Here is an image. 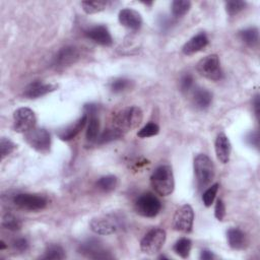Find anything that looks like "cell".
Returning <instances> with one entry per match:
<instances>
[{
	"mask_svg": "<svg viewBox=\"0 0 260 260\" xmlns=\"http://www.w3.org/2000/svg\"><path fill=\"white\" fill-rule=\"evenodd\" d=\"M166 231L160 228H152L140 241V249L147 255L157 253L166 242Z\"/></svg>",
	"mask_w": 260,
	"mask_h": 260,
	"instance_id": "4",
	"label": "cell"
},
{
	"mask_svg": "<svg viewBox=\"0 0 260 260\" xmlns=\"http://www.w3.org/2000/svg\"><path fill=\"white\" fill-rule=\"evenodd\" d=\"M87 119H88V116L86 114H84L77 121H75L73 124L65 127L62 130H60L58 132L59 138L61 140H64V141H68V140L73 139L83 129V127L85 126V124L87 122Z\"/></svg>",
	"mask_w": 260,
	"mask_h": 260,
	"instance_id": "17",
	"label": "cell"
},
{
	"mask_svg": "<svg viewBox=\"0 0 260 260\" xmlns=\"http://www.w3.org/2000/svg\"><path fill=\"white\" fill-rule=\"evenodd\" d=\"M214 257L213 253L209 250H202L200 253V259L202 260H210Z\"/></svg>",
	"mask_w": 260,
	"mask_h": 260,
	"instance_id": "39",
	"label": "cell"
},
{
	"mask_svg": "<svg viewBox=\"0 0 260 260\" xmlns=\"http://www.w3.org/2000/svg\"><path fill=\"white\" fill-rule=\"evenodd\" d=\"M158 132H159L158 125L153 123V122H149L146 125H144L137 132V136L140 137V138H147V137H151V136H154V135L158 134Z\"/></svg>",
	"mask_w": 260,
	"mask_h": 260,
	"instance_id": "30",
	"label": "cell"
},
{
	"mask_svg": "<svg viewBox=\"0 0 260 260\" xmlns=\"http://www.w3.org/2000/svg\"><path fill=\"white\" fill-rule=\"evenodd\" d=\"M99 130H100L99 119H98L96 116H94V114H90L87 130H86V133H85L86 139L88 141H95V140H98V138H99Z\"/></svg>",
	"mask_w": 260,
	"mask_h": 260,
	"instance_id": "24",
	"label": "cell"
},
{
	"mask_svg": "<svg viewBox=\"0 0 260 260\" xmlns=\"http://www.w3.org/2000/svg\"><path fill=\"white\" fill-rule=\"evenodd\" d=\"M16 145L8 138L2 137L0 140V153H1V158L3 159L5 156L9 155L14 149Z\"/></svg>",
	"mask_w": 260,
	"mask_h": 260,
	"instance_id": "34",
	"label": "cell"
},
{
	"mask_svg": "<svg viewBox=\"0 0 260 260\" xmlns=\"http://www.w3.org/2000/svg\"><path fill=\"white\" fill-rule=\"evenodd\" d=\"M5 248H6L5 243H4L3 241H1V247H0V249H1V250H3V249H5Z\"/></svg>",
	"mask_w": 260,
	"mask_h": 260,
	"instance_id": "41",
	"label": "cell"
},
{
	"mask_svg": "<svg viewBox=\"0 0 260 260\" xmlns=\"http://www.w3.org/2000/svg\"><path fill=\"white\" fill-rule=\"evenodd\" d=\"M79 253L89 257V258H93V259H102V258H111L112 256H110L104 247L94 240H90L87 241L83 244H81L80 249H79Z\"/></svg>",
	"mask_w": 260,
	"mask_h": 260,
	"instance_id": "15",
	"label": "cell"
},
{
	"mask_svg": "<svg viewBox=\"0 0 260 260\" xmlns=\"http://www.w3.org/2000/svg\"><path fill=\"white\" fill-rule=\"evenodd\" d=\"M130 86H131V80L126 78H116L111 82L110 89L115 93H119V92L125 91Z\"/></svg>",
	"mask_w": 260,
	"mask_h": 260,
	"instance_id": "31",
	"label": "cell"
},
{
	"mask_svg": "<svg viewBox=\"0 0 260 260\" xmlns=\"http://www.w3.org/2000/svg\"><path fill=\"white\" fill-rule=\"evenodd\" d=\"M215 154L221 164H228L231 155V142L224 133H219L214 142Z\"/></svg>",
	"mask_w": 260,
	"mask_h": 260,
	"instance_id": "16",
	"label": "cell"
},
{
	"mask_svg": "<svg viewBox=\"0 0 260 260\" xmlns=\"http://www.w3.org/2000/svg\"><path fill=\"white\" fill-rule=\"evenodd\" d=\"M191 7V2L188 0H176L172 3V13L175 17H182Z\"/></svg>",
	"mask_w": 260,
	"mask_h": 260,
	"instance_id": "27",
	"label": "cell"
},
{
	"mask_svg": "<svg viewBox=\"0 0 260 260\" xmlns=\"http://www.w3.org/2000/svg\"><path fill=\"white\" fill-rule=\"evenodd\" d=\"M85 36L94 43L102 46L108 47L113 44V38L108 28L104 25H96L87 29L85 31Z\"/></svg>",
	"mask_w": 260,
	"mask_h": 260,
	"instance_id": "14",
	"label": "cell"
},
{
	"mask_svg": "<svg viewBox=\"0 0 260 260\" xmlns=\"http://www.w3.org/2000/svg\"><path fill=\"white\" fill-rule=\"evenodd\" d=\"M2 226L8 231H18L21 228V221L11 213H6L2 217Z\"/></svg>",
	"mask_w": 260,
	"mask_h": 260,
	"instance_id": "29",
	"label": "cell"
},
{
	"mask_svg": "<svg viewBox=\"0 0 260 260\" xmlns=\"http://www.w3.org/2000/svg\"><path fill=\"white\" fill-rule=\"evenodd\" d=\"M247 141L251 144V145H255L256 147L258 146V134L255 133H249V135L247 136Z\"/></svg>",
	"mask_w": 260,
	"mask_h": 260,
	"instance_id": "38",
	"label": "cell"
},
{
	"mask_svg": "<svg viewBox=\"0 0 260 260\" xmlns=\"http://www.w3.org/2000/svg\"><path fill=\"white\" fill-rule=\"evenodd\" d=\"M12 246L18 252H25L28 249L29 244H28V241L25 238H18V239L13 241Z\"/></svg>",
	"mask_w": 260,
	"mask_h": 260,
	"instance_id": "37",
	"label": "cell"
},
{
	"mask_svg": "<svg viewBox=\"0 0 260 260\" xmlns=\"http://www.w3.org/2000/svg\"><path fill=\"white\" fill-rule=\"evenodd\" d=\"M13 203L23 210L40 211L47 206L48 201L44 196L39 194L20 193L14 196Z\"/></svg>",
	"mask_w": 260,
	"mask_h": 260,
	"instance_id": "8",
	"label": "cell"
},
{
	"mask_svg": "<svg viewBox=\"0 0 260 260\" xmlns=\"http://www.w3.org/2000/svg\"><path fill=\"white\" fill-rule=\"evenodd\" d=\"M81 6L85 13L93 14V13L103 11L107 6V2L106 1H82Z\"/></svg>",
	"mask_w": 260,
	"mask_h": 260,
	"instance_id": "26",
	"label": "cell"
},
{
	"mask_svg": "<svg viewBox=\"0 0 260 260\" xmlns=\"http://www.w3.org/2000/svg\"><path fill=\"white\" fill-rule=\"evenodd\" d=\"M240 40L249 47H254L259 41V30L257 27L252 26L245 28L239 32Z\"/></svg>",
	"mask_w": 260,
	"mask_h": 260,
	"instance_id": "22",
	"label": "cell"
},
{
	"mask_svg": "<svg viewBox=\"0 0 260 260\" xmlns=\"http://www.w3.org/2000/svg\"><path fill=\"white\" fill-rule=\"evenodd\" d=\"M25 142L40 153H48L51 148L50 133L44 128H34L24 133Z\"/></svg>",
	"mask_w": 260,
	"mask_h": 260,
	"instance_id": "5",
	"label": "cell"
},
{
	"mask_svg": "<svg viewBox=\"0 0 260 260\" xmlns=\"http://www.w3.org/2000/svg\"><path fill=\"white\" fill-rule=\"evenodd\" d=\"M79 59V51L73 46L61 48L53 59V65L56 68H63L74 64Z\"/></svg>",
	"mask_w": 260,
	"mask_h": 260,
	"instance_id": "11",
	"label": "cell"
},
{
	"mask_svg": "<svg viewBox=\"0 0 260 260\" xmlns=\"http://www.w3.org/2000/svg\"><path fill=\"white\" fill-rule=\"evenodd\" d=\"M160 201L151 193H144L135 202V210L144 217H154L160 211Z\"/></svg>",
	"mask_w": 260,
	"mask_h": 260,
	"instance_id": "7",
	"label": "cell"
},
{
	"mask_svg": "<svg viewBox=\"0 0 260 260\" xmlns=\"http://www.w3.org/2000/svg\"><path fill=\"white\" fill-rule=\"evenodd\" d=\"M57 88L56 84L46 83L43 81H34L25 86L23 90V95L27 99H37L46 95L49 92L54 91Z\"/></svg>",
	"mask_w": 260,
	"mask_h": 260,
	"instance_id": "13",
	"label": "cell"
},
{
	"mask_svg": "<svg viewBox=\"0 0 260 260\" xmlns=\"http://www.w3.org/2000/svg\"><path fill=\"white\" fill-rule=\"evenodd\" d=\"M197 71L200 75L210 80H219L222 77V71L220 68L219 58L216 54L208 55L202 58L196 66Z\"/></svg>",
	"mask_w": 260,
	"mask_h": 260,
	"instance_id": "6",
	"label": "cell"
},
{
	"mask_svg": "<svg viewBox=\"0 0 260 260\" xmlns=\"http://www.w3.org/2000/svg\"><path fill=\"white\" fill-rule=\"evenodd\" d=\"M119 22L128 29L137 30L142 25V17L140 13L131 8H124L120 10L119 15Z\"/></svg>",
	"mask_w": 260,
	"mask_h": 260,
	"instance_id": "12",
	"label": "cell"
},
{
	"mask_svg": "<svg viewBox=\"0 0 260 260\" xmlns=\"http://www.w3.org/2000/svg\"><path fill=\"white\" fill-rule=\"evenodd\" d=\"M194 173L200 188L208 185L214 178L215 169L210 157L204 153H199L193 161Z\"/></svg>",
	"mask_w": 260,
	"mask_h": 260,
	"instance_id": "3",
	"label": "cell"
},
{
	"mask_svg": "<svg viewBox=\"0 0 260 260\" xmlns=\"http://www.w3.org/2000/svg\"><path fill=\"white\" fill-rule=\"evenodd\" d=\"M193 83H194V79H193V76L189 73L185 74L182 76L181 80H180V87H181V90L186 92V91H189L192 86H193Z\"/></svg>",
	"mask_w": 260,
	"mask_h": 260,
	"instance_id": "35",
	"label": "cell"
},
{
	"mask_svg": "<svg viewBox=\"0 0 260 260\" xmlns=\"http://www.w3.org/2000/svg\"><path fill=\"white\" fill-rule=\"evenodd\" d=\"M150 183L154 191L160 196L171 195L175 188L174 174L168 165L159 166L150 176Z\"/></svg>",
	"mask_w": 260,
	"mask_h": 260,
	"instance_id": "2",
	"label": "cell"
},
{
	"mask_svg": "<svg viewBox=\"0 0 260 260\" xmlns=\"http://www.w3.org/2000/svg\"><path fill=\"white\" fill-rule=\"evenodd\" d=\"M246 6V2L244 1H228L225 2V11L228 12L229 15L233 16L238 14L239 12H241Z\"/></svg>",
	"mask_w": 260,
	"mask_h": 260,
	"instance_id": "33",
	"label": "cell"
},
{
	"mask_svg": "<svg viewBox=\"0 0 260 260\" xmlns=\"http://www.w3.org/2000/svg\"><path fill=\"white\" fill-rule=\"evenodd\" d=\"M226 238H228V243L231 248L240 250L244 248L245 243H246V237L245 234L238 228H231L226 232Z\"/></svg>",
	"mask_w": 260,
	"mask_h": 260,
	"instance_id": "20",
	"label": "cell"
},
{
	"mask_svg": "<svg viewBox=\"0 0 260 260\" xmlns=\"http://www.w3.org/2000/svg\"><path fill=\"white\" fill-rule=\"evenodd\" d=\"M212 101V94L205 88H198L193 93V103L197 109L204 110L208 108Z\"/></svg>",
	"mask_w": 260,
	"mask_h": 260,
	"instance_id": "21",
	"label": "cell"
},
{
	"mask_svg": "<svg viewBox=\"0 0 260 260\" xmlns=\"http://www.w3.org/2000/svg\"><path fill=\"white\" fill-rule=\"evenodd\" d=\"M192 247V242L188 238H181L176 242V244L173 247L174 252L179 255L182 258H187L190 254Z\"/></svg>",
	"mask_w": 260,
	"mask_h": 260,
	"instance_id": "23",
	"label": "cell"
},
{
	"mask_svg": "<svg viewBox=\"0 0 260 260\" xmlns=\"http://www.w3.org/2000/svg\"><path fill=\"white\" fill-rule=\"evenodd\" d=\"M90 230L98 235H112L116 232L117 225L107 218H92L89 222Z\"/></svg>",
	"mask_w": 260,
	"mask_h": 260,
	"instance_id": "19",
	"label": "cell"
},
{
	"mask_svg": "<svg viewBox=\"0 0 260 260\" xmlns=\"http://www.w3.org/2000/svg\"><path fill=\"white\" fill-rule=\"evenodd\" d=\"M218 188H219V185L217 183L211 185L207 190H205V192L203 193L202 195V201H203V204L206 206V207H209L211 206V204L213 203L214 199H215V196H216V193L218 191Z\"/></svg>",
	"mask_w": 260,
	"mask_h": 260,
	"instance_id": "32",
	"label": "cell"
},
{
	"mask_svg": "<svg viewBox=\"0 0 260 260\" xmlns=\"http://www.w3.org/2000/svg\"><path fill=\"white\" fill-rule=\"evenodd\" d=\"M254 108H255V113H256V116L258 117L259 115V96L258 94L255 96V100H254Z\"/></svg>",
	"mask_w": 260,
	"mask_h": 260,
	"instance_id": "40",
	"label": "cell"
},
{
	"mask_svg": "<svg viewBox=\"0 0 260 260\" xmlns=\"http://www.w3.org/2000/svg\"><path fill=\"white\" fill-rule=\"evenodd\" d=\"M64 258H65L64 250L59 245L49 246L45 251V255L43 256V259H47V260H61Z\"/></svg>",
	"mask_w": 260,
	"mask_h": 260,
	"instance_id": "28",
	"label": "cell"
},
{
	"mask_svg": "<svg viewBox=\"0 0 260 260\" xmlns=\"http://www.w3.org/2000/svg\"><path fill=\"white\" fill-rule=\"evenodd\" d=\"M208 45V38L204 32H200L191 38L182 48V52L185 55L195 54Z\"/></svg>",
	"mask_w": 260,
	"mask_h": 260,
	"instance_id": "18",
	"label": "cell"
},
{
	"mask_svg": "<svg viewBox=\"0 0 260 260\" xmlns=\"http://www.w3.org/2000/svg\"><path fill=\"white\" fill-rule=\"evenodd\" d=\"M214 216L217 220H222L225 216V206L221 199H217L214 206Z\"/></svg>",
	"mask_w": 260,
	"mask_h": 260,
	"instance_id": "36",
	"label": "cell"
},
{
	"mask_svg": "<svg viewBox=\"0 0 260 260\" xmlns=\"http://www.w3.org/2000/svg\"><path fill=\"white\" fill-rule=\"evenodd\" d=\"M118 184V179L116 176L108 175L100 178L96 182V186L100 190L104 192H111L113 191Z\"/></svg>",
	"mask_w": 260,
	"mask_h": 260,
	"instance_id": "25",
	"label": "cell"
},
{
	"mask_svg": "<svg viewBox=\"0 0 260 260\" xmlns=\"http://www.w3.org/2000/svg\"><path fill=\"white\" fill-rule=\"evenodd\" d=\"M194 221V211L189 204L182 205L173 216V228L175 231L189 233L192 230Z\"/></svg>",
	"mask_w": 260,
	"mask_h": 260,
	"instance_id": "10",
	"label": "cell"
},
{
	"mask_svg": "<svg viewBox=\"0 0 260 260\" xmlns=\"http://www.w3.org/2000/svg\"><path fill=\"white\" fill-rule=\"evenodd\" d=\"M35 113L29 108H18L13 113V129L18 133H26L36 126Z\"/></svg>",
	"mask_w": 260,
	"mask_h": 260,
	"instance_id": "9",
	"label": "cell"
},
{
	"mask_svg": "<svg viewBox=\"0 0 260 260\" xmlns=\"http://www.w3.org/2000/svg\"><path fill=\"white\" fill-rule=\"evenodd\" d=\"M142 118V111L138 107H128L113 117L110 127L114 128L123 136L126 132L136 128L141 123Z\"/></svg>",
	"mask_w": 260,
	"mask_h": 260,
	"instance_id": "1",
	"label": "cell"
}]
</instances>
